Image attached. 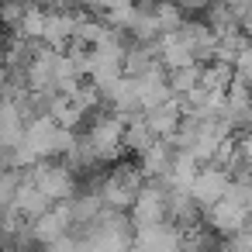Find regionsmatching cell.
<instances>
[{
	"instance_id": "obj_1",
	"label": "cell",
	"mask_w": 252,
	"mask_h": 252,
	"mask_svg": "<svg viewBox=\"0 0 252 252\" xmlns=\"http://www.w3.org/2000/svg\"><path fill=\"white\" fill-rule=\"evenodd\" d=\"M228 187H231V176H228L224 169H218V166H204V169L197 173L190 193H193V200H197V204L204 207V214H207L211 207H218V204L228 197Z\"/></svg>"
},
{
	"instance_id": "obj_3",
	"label": "cell",
	"mask_w": 252,
	"mask_h": 252,
	"mask_svg": "<svg viewBox=\"0 0 252 252\" xmlns=\"http://www.w3.org/2000/svg\"><path fill=\"white\" fill-rule=\"evenodd\" d=\"M52 207H56V204H52V200L25 176V183H21V190H18V200H14V211H18L25 221H38V218L49 214Z\"/></svg>"
},
{
	"instance_id": "obj_6",
	"label": "cell",
	"mask_w": 252,
	"mask_h": 252,
	"mask_svg": "<svg viewBox=\"0 0 252 252\" xmlns=\"http://www.w3.org/2000/svg\"><path fill=\"white\" fill-rule=\"evenodd\" d=\"M200 80H204V66H187V69L169 73V90H173L176 100H183V97H190L200 87Z\"/></svg>"
},
{
	"instance_id": "obj_2",
	"label": "cell",
	"mask_w": 252,
	"mask_h": 252,
	"mask_svg": "<svg viewBox=\"0 0 252 252\" xmlns=\"http://www.w3.org/2000/svg\"><path fill=\"white\" fill-rule=\"evenodd\" d=\"M207 228H214L221 238H235L238 231L249 228V211H242V207L231 204V200H221L218 207L207 211Z\"/></svg>"
},
{
	"instance_id": "obj_5",
	"label": "cell",
	"mask_w": 252,
	"mask_h": 252,
	"mask_svg": "<svg viewBox=\"0 0 252 252\" xmlns=\"http://www.w3.org/2000/svg\"><path fill=\"white\" fill-rule=\"evenodd\" d=\"M156 142H159V138L152 135V128H149V121H145V114L128 118V128H125V152H131V156H138V159H142Z\"/></svg>"
},
{
	"instance_id": "obj_4",
	"label": "cell",
	"mask_w": 252,
	"mask_h": 252,
	"mask_svg": "<svg viewBox=\"0 0 252 252\" xmlns=\"http://www.w3.org/2000/svg\"><path fill=\"white\" fill-rule=\"evenodd\" d=\"M145 121H149V128H152L156 138H173L176 128L183 125V104L169 100V104H162L156 111H145Z\"/></svg>"
}]
</instances>
